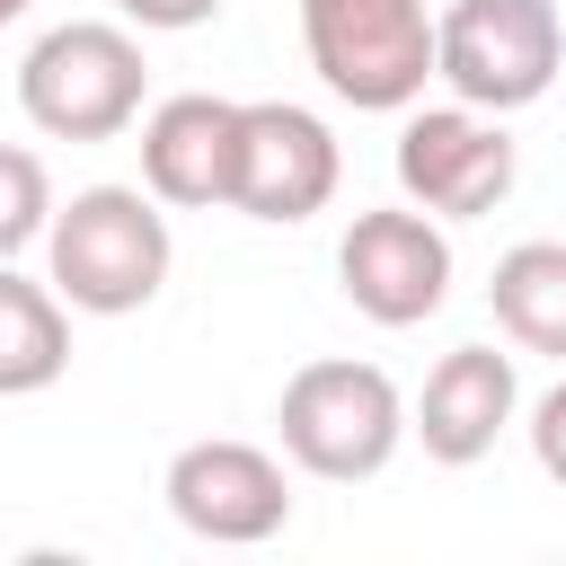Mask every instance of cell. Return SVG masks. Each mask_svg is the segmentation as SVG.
<instances>
[{
	"label": "cell",
	"mask_w": 566,
	"mask_h": 566,
	"mask_svg": "<svg viewBox=\"0 0 566 566\" xmlns=\"http://www.w3.org/2000/svg\"><path fill=\"white\" fill-rule=\"evenodd\" d=\"M168 265H177V239H168V203L150 186H80L44 221V283L88 318L150 310Z\"/></svg>",
	"instance_id": "1"
},
{
	"label": "cell",
	"mask_w": 566,
	"mask_h": 566,
	"mask_svg": "<svg viewBox=\"0 0 566 566\" xmlns=\"http://www.w3.org/2000/svg\"><path fill=\"white\" fill-rule=\"evenodd\" d=\"M274 433H283V460L301 478H327V486H363L398 460L407 442V398L380 363H354V354H318L283 380V407H274Z\"/></svg>",
	"instance_id": "2"
},
{
	"label": "cell",
	"mask_w": 566,
	"mask_h": 566,
	"mask_svg": "<svg viewBox=\"0 0 566 566\" xmlns=\"http://www.w3.org/2000/svg\"><path fill=\"white\" fill-rule=\"evenodd\" d=\"M142 88H150L142 35L115 27V18L44 27L27 44V62H18V106L53 142H115V133H133L142 124Z\"/></svg>",
	"instance_id": "3"
},
{
	"label": "cell",
	"mask_w": 566,
	"mask_h": 566,
	"mask_svg": "<svg viewBox=\"0 0 566 566\" xmlns=\"http://www.w3.org/2000/svg\"><path fill=\"white\" fill-rule=\"evenodd\" d=\"M566 71V18L557 0H451L433 18V80L460 106L522 115Z\"/></svg>",
	"instance_id": "4"
},
{
	"label": "cell",
	"mask_w": 566,
	"mask_h": 566,
	"mask_svg": "<svg viewBox=\"0 0 566 566\" xmlns=\"http://www.w3.org/2000/svg\"><path fill=\"white\" fill-rule=\"evenodd\" d=\"M301 44L327 97H345L354 115H407L433 80L424 0H301Z\"/></svg>",
	"instance_id": "5"
},
{
	"label": "cell",
	"mask_w": 566,
	"mask_h": 566,
	"mask_svg": "<svg viewBox=\"0 0 566 566\" xmlns=\"http://www.w3.org/2000/svg\"><path fill=\"white\" fill-rule=\"evenodd\" d=\"M389 168H398V195L416 203V212H433V221H478V212H495L504 195H513V177H522V150H513V133H504V115H486V106H407V124H398V150H389Z\"/></svg>",
	"instance_id": "6"
},
{
	"label": "cell",
	"mask_w": 566,
	"mask_h": 566,
	"mask_svg": "<svg viewBox=\"0 0 566 566\" xmlns=\"http://www.w3.org/2000/svg\"><path fill=\"white\" fill-rule=\"evenodd\" d=\"M336 283L371 327H424L451 301V230L416 203L354 212L336 239Z\"/></svg>",
	"instance_id": "7"
},
{
	"label": "cell",
	"mask_w": 566,
	"mask_h": 566,
	"mask_svg": "<svg viewBox=\"0 0 566 566\" xmlns=\"http://www.w3.org/2000/svg\"><path fill=\"white\" fill-rule=\"evenodd\" d=\"M345 150L327 133V115L292 106V97H248L239 106V159H230V212L248 221H310L336 203Z\"/></svg>",
	"instance_id": "8"
},
{
	"label": "cell",
	"mask_w": 566,
	"mask_h": 566,
	"mask_svg": "<svg viewBox=\"0 0 566 566\" xmlns=\"http://www.w3.org/2000/svg\"><path fill=\"white\" fill-rule=\"evenodd\" d=\"M168 513L195 531V539H212V548H256V539H274L283 522H292V478H283V460L274 451H256V442H186L177 460H168Z\"/></svg>",
	"instance_id": "9"
},
{
	"label": "cell",
	"mask_w": 566,
	"mask_h": 566,
	"mask_svg": "<svg viewBox=\"0 0 566 566\" xmlns=\"http://www.w3.org/2000/svg\"><path fill=\"white\" fill-rule=\"evenodd\" d=\"M513 416H522L513 354H495V345H451V354L424 371V389H416V407H407V433L424 442V460L469 469V460H486V451L504 442Z\"/></svg>",
	"instance_id": "10"
},
{
	"label": "cell",
	"mask_w": 566,
	"mask_h": 566,
	"mask_svg": "<svg viewBox=\"0 0 566 566\" xmlns=\"http://www.w3.org/2000/svg\"><path fill=\"white\" fill-rule=\"evenodd\" d=\"M230 159H239V97L186 88L142 115V186L159 203H177V212L230 203Z\"/></svg>",
	"instance_id": "11"
},
{
	"label": "cell",
	"mask_w": 566,
	"mask_h": 566,
	"mask_svg": "<svg viewBox=\"0 0 566 566\" xmlns=\"http://www.w3.org/2000/svg\"><path fill=\"white\" fill-rule=\"evenodd\" d=\"M71 371V301L0 265V398H35Z\"/></svg>",
	"instance_id": "12"
},
{
	"label": "cell",
	"mask_w": 566,
	"mask_h": 566,
	"mask_svg": "<svg viewBox=\"0 0 566 566\" xmlns=\"http://www.w3.org/2000/svg\"><path fill=\"white\" fill-rule=\"evenodd\" d=\"M495 327L522 345V354H557L566 363V239H522L495 256Z\"/></svg>",
	"instance_id": "13"
},
{
	"label": "cell",
	"mask_w": 566,
	"mask_h": 566,
	"mask_svg": "<svg viewBox=\"0 0 566 566\" xmlns=\"http://www.w3.org/2000/svg\"><path fill=\"white\" fill-rule=\"evenodd\" d=\"M44 221H53V177H44V159L18 150V142H0V265H18V256L44 239Z\"/></svg>",
	"instance_id": "14"
},
{
	"label": "cell",
	"mask_w": 566,
	"mask_h": 566,
	"mask_svg": "<svg viewBox=\"0 0 566 566\" xmlns=\"http://www.w3.org/2000/svg\"><path fill=\"white\" fill-rule=\"evenodd\" d=\"M531 451H539V469L566 486V380L539 389V407H531Z\"/></svg>",
	"instance_id": "15"
},
{
	"label": "cell",
	"mask_w": 566,
	"mask_h": 566,
	"mask_svg": "<svg viewBox=\"0 0 566 566\" xmlns=\"http://www.w3.org/2000/svg\"><path fill=\"white\" fill-rule=\"evenodd\" d=\"M133 27H150V35H186V27H203V18H221V0H115Z\"/></svg>",
	"instance_id": "16"
},
{
	"label": "cell",
	"mask_w": 566,
	"mask_h": 566,
	"mask_svg": "<svg viewBox=\"0 0 566 566\" xmlns=\"http://www.w3.org/2000/svg\"><path fill=\"white\" fill-rule=\"evenodd\" d=\"M27 9H35V0H0V27H18V18H27Z\"/></svg>",
	"instance_id": "17"
}]
</instances>
